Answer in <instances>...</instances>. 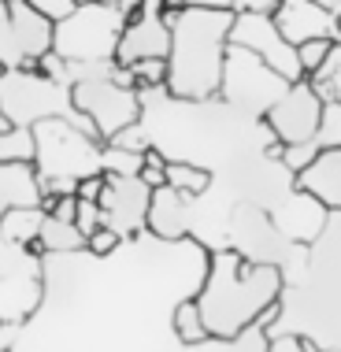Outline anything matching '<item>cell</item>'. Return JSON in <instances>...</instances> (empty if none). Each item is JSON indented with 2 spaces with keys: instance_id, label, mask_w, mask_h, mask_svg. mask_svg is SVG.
<instances>
[{
  "instance_id": "24",
  "label": "cell",
  "mask_w": 341,
  "mask_h": 352,
  "mask_svg": "<svg viewBox=\"0 0 341 352\" xmlns=\"http://www.w3.org/2000/svg\"><path fill=\"white\" fill-rule=\"evenodd\" d=\"M316 145L323 152L341 148V104L338 100L323 104V119H319V130H316Z\"/></svg>"
},
{
  "instance_id": "26",
  "label": "cell",
  "mask_w": 341,
  "mask_h": 352,
  "mask_svg": "<svg viewBox=\"0 0 341 352\" xmlns=\"http://www.w3.org/2000/svg\"><path fill=\"white\" fill-rule=\"evenodd\" d=\"M334 45H338V41H308V45H300V49H297V63H300L305 82L327 63V56H330V49H334Z\"/></svg>"
},
{
  "instance_id": "31",
  "label": "cell",
  "mask_w": 341,
  "mask_h": 352,
  "mask_svg": "<svg viewBox=\"0 0 341 352\" xmlns=\"http://www.w3.org/2000/svg\"><path fill=\"white\" fill-rule=\"evenodd\" d=\"M267 352H323V349L311 345V341H305V338H297V334H274Z\"/></svg>"
},
{
  "instance_id": "1",
  "label": "cell",
  "mask_w": 341,
  "mask_h": 352,
  "mask_svg": "<svg viewBox=\"0 0 341 352\" xmlns=\"http://www.w3.org/2000/svg\"><path fill=\"white\" fill-rule=\"evenodd\" d=\"M241 4H160L170 30L167 93L182 104H204L219 97L223 63L230 49V26Z\"/></svg>"
},
{
  "instance_id": "5",
  "label": "cell",
  "mask_w": 341,
  "mask_h": 352,
  "mask_svg": "<svg viewBox=\"0 0 341 352\" xmlns=\"http://www.w3.org/2000/svg\"><path fill=\"white\" fill-rule=\"evenodd\" d=\"M0 111H4V119L19 130H34L37 122H45V119H67L93 138V126L71 104V85H56L49 78H41V74H26L19 67H12L0 78Z\"/></svg>"
},
{
  "instance_id": "37",
  "label": "cell",
  "mask_w": 341,
  "mask_h": 352,
  "mask_svg": "<svg viewBox=\"0 0 341 352\" xmlns=\"http://www.w3.org/2000/svg\"><path fill=\"white\" fill-rule=\"evenodd\" d=\"M338 45H341V41H338Z\"/></svg>"
},
{
  "instance_id": "11",
  "label": "cell",
  "mask_w": 341,
  "mask_h": 352,
  "mask_svg": "<svg viewBox=\"0 0 341 352\" xmlns=\"http://www.w3.org/2000/svg\"><path fill=\"white\" fill-rule=\"evenodd\" d=\"M104 178H108V175H104ZM148 197H153V189H145L138 178H108V186H104V193H100L104 226L116 230L122 241H126V237L145 234Z\"/></svg>"
},
{
  "instance_id": "34",
  "label": "cell",
  "mask_w": 341,
  "mask_h": 352,
  "mask_svg": "<svg viewBox=\"0 0 341 352\" xmlns=\"http://www.w3.org/2000/svg\"><path fill=\"white\" fill-rule=\"evenodd\" d=\"M4 130H12V122L4 119V111H0V134H4Z\"/></svg>"
},
{
  "instance_id": "14",
  "label": "cell",
  "mask_w": 341,
  "mask_h": 352,
  "mask_svg": "<svg viewBox=\"0 0 341 352\" xmlns=\"http://www.w3.org/2000/svg\"><path fill=\"white\" fill-rule=\"evenodd\" d=\"M8 30H12V49L23 60H41L52 52V23H45L34 12L30 0H12L8 4Z\"/></svg>"
},
{
  "instance_id": "21",
  "label": "cell",
  "mask_w": 341,
  "mask_h": 352,
  "mask_svg": "<svg viewBox=\"0 0 341 352\" xmlns=\"http://www.w3.org/2000/svg\"><path fill=\"white\" fill-rule=\"evenodd\" d=\"M170 334H175V341L182 349L208 341V330H204V322H201V311H197V300L193 297L182 300L175 311H170Z\"/></svg>"
},
{
  "instance_id": "30",
  "label": "cell",
  "mask_w": 341,
  "mask_h": 352,
  "mask_svg": "<svg viewBox=\"0 0 341 352\" xmlns=\"http://www.w3.org/2000/svg\"><path fill=\"white\" fill-rule=\"evenodd\" d=\"M111 148H122V152H134V156H141V152L153 148V145H148V134H141V122H138V126L122 130V134L111 141Z\"/></svg>"
},
{
  "instance_id": "12",
  "label": "cell",
  "mask_w": 341,
  "mask_h": 352,
  "mask_svg": "<svg viewBox=\"0 0 341 352\" xmlns=\"http://www.w3.org/2000/svg\"><path fill=\"white\" fill-rule=\"evenodd\" d=\"M267 219H271L274 230H278V237H286V241L300 245V249H308V245H316L319 234L327 230L330 212L316 201V197L293 189V193H289L278 208H274V212H267Z\"/></svg>"
},
{
  "instance_id": "10",
  "label": "cell",
  "mask_w": 341,
  "mask_h": 352,
  "mask_svg": "<svg viewBox=\"0 0 341 352\" xmlns=\"http://www.w3.org/2000/svg\"><path fill=\"white\" fill-rule=\"evenodd\" d=\"M167 52H170V30L164 23L160 4H134L116 49V67H134L141 60H167Z\"/></svg>"
},
{
  "instance_id": "4",
  "label": "cell",
  "mask_w": 341,
  "mask_h": 352,
  "mask_svg": "<svg viewBox=\"0 0 341 352\" xmlns=\"http://www.w3.org/2000/svg\"><path fill=\"white\" fill-rule=\"evenodd\" d=\"M134 4H78L67 23L52 26V56L67 67L116 63L119 37Z\"/></svg>"
},
{
  "instance_id": "13",
  "label": "cell",
  "mask_w": 341,
  "mask_h": 352,
  "mask_svg": "<svg viewBox=\"0 0 341 352\" xmlns=\"http://www.w3.org/2000/svg\"><path fill=\"white\" fill-rule=\"evenodd\" d=\"M274 26H278L282 41L293 45V49H300L308 41H338L334 15H327L319 0H278Z\"/></svg>"
},
{
  "instance_id": "35",
  "label": "cell",
  "mask_w": 341,
  "mask_h": 352,
  "mask_svg": "<svg viewBox=\"0 0 341 352\" xmlns=\"http://www.w3.org/2000/svg\"><path fill=\"white\" fill-rule=\"evenodd\" d=\"M334 30H338V41H341V15L334 19Z\"/></svg>"
},
{
  "instance_id": "7",
  "label": "cell",
  "mask_w": 341,
  "mask_h": 352,
  "mask_svg": "<svg viewBox=\"0 0 341 352\" xmlns=\"http://www.w3.org/2000/svg\"><path fill=\"white\" fill-rule=\"evenodd\" d=\"M289 82H282L274 71H267L252 52L241 49H226V63H223V85H219V100L226 108L249 111L260 122L267 111L286 97Z\"/></svg>"
},
{
  "instance_id": "2",
  "label": "cell",
  "mask_w": 341,
  "mask_h": 352,
  "mask_svg": "<svg viewBox=\"0 0 341 352\" xmlns=\"http://www.w3.org/2000/svg\"><path fill=\"white\" fill-rule=\"evenodd\" d=\"M282 285H286V278L274 263H252L230 245L212 249L201 293L193 297L208 338L230 341L256 327L263 311L282 300Z\"/></svg>"
},
{
  "instance_id": "15",
  "label": "cell",
  "mask_w": 341,
  "mask_h": 352,
  "mask_svg": "<svg viewBox=\"0 0 341 352\" xmlns=\"http://www.w3.org/2000/svg\"><path fill=\"white\" fill-rule=\"evenodd\" d=\"M145 234L156 241H182L189 237V201L175 189H153L148 197V215H145Z\"/></svg>"
},
{
  "instance_id": "27",
  "label": "cell",
  "mask_w": 341,
  "mask_h": 352,
  "mask_svg": "<svg viewBox=\"0 0 341 352\" xmlns=\"http://www.w3.org/2000/svg\"><path fill=\"white\" fill-rule=\"evenodd\" d=\"M119 249H122V237L116 230H108V226H100V230L85 241V252H89L93 260H108V256H116Z\"/></svg>"
},
{
  "instance_id": "19",
  "label": "cell",
  "mask_w": 341,
  "mask_h": 352,
  "mask_svg": "<svg viewBox=\"0 0 341 352\" xmlns=\"http://www.w3.org/2000/svg\"><path fill=\"white\" fill-rule=\"evenodd\" d=\"M45 215L41 208H19V212H8L0 219V237H4L8 245H15V249H26L30 241L41 237V226H45Z\"/></svg>"
},
{
  "instance_id": "23",
  "label": "cell",
  "mask_w": 341,
  "mask_h": 352,
  "mask_svg": "<svg viewBox=\"0 0 341 352\" xmlns=\"http://www.w3.org/2000/svg\"><path fill=\"white\" fill-rule=\"evenodd\" d=\"M0 164H34V134L30 130H4L0 134Z\"/></svg>"
},
{
  "instance_id": "20",
  "label": "cell",
  "mask_w": 341,
  "mask_h": 352,
  "mask_svg": "<svg viewBox=\"0 0 341 352\" xmlns=\"http://www.w3.org/2000/svg\"><path fill=\"white\" fill-rule=\"evenodd\" d=\"M267 345H271L267 327H263V322H256V327H249L245 334L230 338V341L208 338V341H201V345H189L182 352H267Z\"/></svg>"
},
{
  "instance_id": "9",
  "label": "cell",
  "mask_w": 341,
  "mask_h": 352,
  "mask_svg": "<svg viewBox=\"0 0 341 352\" xmlns=\"http://www.w3.org/2000/svg\"><path fill=\"white\" fill-rule=\"evenodd\" d=\"M319 119H323V100L311 93L308 82H297V85H289L286 97L274 104L260 122L271 130L282 148H289V145H308V141H316Z\"/></svg>"
},
{
  "instance_id": "6",
  "label": "cell",
  "mask_w": 341,
  "mask_h": 352,
  "mask_svg": "<svg viewBox=\"0 0 341 352\" xmlns=\"http://www.w3.org/2000/svg\"><path fill=\"white\" fill-rule=\"evenodd\" d=\"M71 104L74 111L93 126V138L100 145H111L122 130L141 122V93L122 89L111 78H82L71 85Z\"/></svg>"
},
{
  "instance_id": "18",
  "label": "cell",
  "mask_w": 341,
  "mask_h": 352,
  "mask_svg": "<svg viewBox=\"0 0 341 352\" xmlns=\"http://www.w3.org/2000/svg\"><path fill=\"white\" fill-rule=\"evenodd\" d=\"M167 189H175L182 201H201L212 189V170L201 164H186V160H167Z\"/></svg>"
},
{
  "instance_id": "17",
  "label": "cell",
  "mask_w": 341,
  "mask_h": 352,
  "mask_svg": "<svg viewBox=\"0 0 341 352\" xmlns=\"http://www.w3.org/2000/svg\"><path fill=\"white\" fill-rule=\"evenodd\" d=\"M41 197L34 164H0V219L19 208H41Z\"/></svg>"
},
{
  "instance_id": "8",
  "label": "cell",
  "mask_w": 341,
  "mask_h": 352,
  "mask_svg": "<svg viewBox=\"0 0 341 352\" xmlns=\"http://www.w3.org/2000/svg\"><path fill=\"white\" fill-rule=\"evenodd\" d=\"M230 49L252 52L263 67L274 71L282 82H289V85L305 82L300 63H297V49L282 41V34H278V26H274L271 15L249 12V8L241 4L238 19H234V26H230Z\"/></svg>"
},
{
  "instance_id": "25",
  "label": "cell",
  "mask_w": 341,
  "mask_h": 352,
  "mask_svg": "<svg viewBox=\"0 0 341 352\" xmlns=\"http://www.w3.org/2000/svg\"><path fill=\"white\" fill-rule=\"evenodd\" d=\"M134 78V89H167V60H141L134 67H126Z\"/></svg>"
},
{
  "instance_id": "36",
  "label": "cell",
  "mask_w": 341,
  "mask_h": 352,
  "mask_svg": "<svg viewBox=\"0 0 341 352\" xmlns=\"http://www.w3.org/2000/svg\"><path fill=\"white\" fill-rule=\"evenodd\" d=\"M8 71H12V67H8V63H4V60H0V78H4V74H8Z\"/></svg>"
},
{
  "instance_id": "22",
  "label": "cell",
  "mask_w": 341,
  "mask_h": 352,
  "mask_svg": "<svg viewBox=\"0 0 341 352\" xmlns=\"http://www.w3.org/2000/svg\"><path fill=\"white\" fill-rule=\"evenodd\" d=\"M41 249L45 256H71V252H85V237L74 230L71 223H56V219H45L41 226Z\"/></svg>"
},
{
  "instance_id": "32",
  "label": "cell",
  "mask_w": 341,
  "mask_h": 352,
  "mask_svg": "<svg viewBox=\"0 0 341 352\" xmlns=\"http://www.w3.org/2000/svg\"><path fill=\"white\" fill-rule=\"evenodd\" d=\"M104 186H108V178H104V175L82 178V182L74 186V197H78V201H89V204H100V193H104Z\"/></svg>"
},
{
  "instance_id": "28",
  "label": "cell",
  "mask_w": 341,
  "mask_h": 352,
  "mask_svg": "<svg viewBox=\"0 0 341 352\" xmlns=\"http://www.w3.org/2000/svg\"><path fill=\"white\" fill-rule=\"evenodd\" d=\"M34 4V12L45 19V23H52V26H60V23H67V19L74 15V8H78V0H30Z\"/></svg>"
},
{
  "instance_id": "33",
  "label": "cell",
  "mask_w": 341,
  "mask_h": 352,
  "mask_svg": "<svg viewBox=\"0 0 341 352\" xmlns=\"http://www.w3.org/2000/svg\"><path fill=\"white\" fill-rule=\"evenodd\" d=\"M330 93H334V100L341 104V71L334 74V82H330Z\"/></svg>"
},
{
  "instance_id": "3",
  "label": "cell",
  "mask_w": 341,
  "mask_h": 352,
  "mask_svg": "<svg viewBox=\"0 0 341 352\" xmlns=\"http://www.w3.org/2000/svg\"><path fill=\"white\" fill-rule=\"evenodd\" d=\"M34 134V170L45 197L74 193L82 178L100 175V145L67 119H45Z\"/></svg>"
},
{
  "instance_id": "16",
  "label": "cell",
  "mask_w": 341,
  "mask_h": 352,
  "mask_svg": "<svg viewBox=\"0 0 341 352\" xmlns=\"http://www.w3.org/2000/svg\"><path fill=\"white\" fill-rule=\"evenodd\" d=\"M297 189L316 197L327 212H341V148L319 152V160L297 175Z\"/></svg>"
},
{
  "instance_id": "29",
  "label": "cell",
  "mask_w": 341,
  "mask_h": 352,
  "mask_svg": "<svg viewBox=\"0 0 341 352\" xmlns=\"http://www.w3.org/2000/svg\"><path fill=\"white\" fill-rule=\"evenodd\" d=\"M104 226V212L100 204H89V201H78V212H74V230H78L85 241H89L93 234H97Z\"/></svg>"
}]
</instances>
